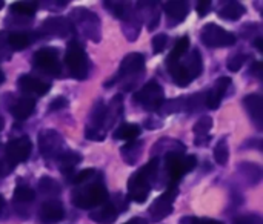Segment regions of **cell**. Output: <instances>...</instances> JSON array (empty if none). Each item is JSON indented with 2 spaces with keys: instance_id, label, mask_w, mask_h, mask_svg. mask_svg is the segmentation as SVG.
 <instances>
[{
  "instance_id": "obj_29",
  "label": "cell",
  "mask_w": 263,
  "mask_h": 224,
  "mask_svg": "<svg viewBox=\"0 0 263 224\" xmlns=\"http://www.w3.org/2000/svg\"><path fill=\"white\" fill-rule=\"evenodd\" d=\"M166 68H168L170 75L173 77V82H174L177 86L186 88V86L191 83V78L188 77L186 71H185L183 66L180 65V62H177V63H166Z\"/></svg>"
},
{
  "instance_id": "obj_13",
  "label": "cell",
  "mask_w": 263,
  "mask_h": 224,
  "mask_svg": "<svg viewBox=\"0 0 263 224\" xmlns=\"http://www.w3.org/2000/svg\"><path fill=\"white\" fill-rule=\"evenodd\" d=\"M42 31L48 35L66 38L74 32V26L69 22V18L59 15V17H48L42 25Z\"/></svg>"
},
{
  "instance_id": "obj_19",
  "label": "cell",
  "mask_w": 263,
  "mask_h": 224,
  "mask_svg": "<svg viewBox=\"0 0 263 224\" xmlns=\"http://www.w3.org/2000/svg\"><path fill=\"white\" fill-rule=\"evenodd\" d=\"M34 109H35V100L28 95L17 98L9 108V111L15 120H26L34 112Z\"/></svg>"
},
{
  "instance_id": "obj_49",
  "label": "cell",
  "mask_w": 263,
  "mask_h": 224,
  "mask_svg": "<svg viewBox=\"0 0 263 224\" xmlns=\"http://www.w3.org/2000/svg\"><path fill=\"white\" fill-rule=\"evenodd\" d=\"M180 224H222L217 220H210V218H196V217H183L180 220Z\"/></svg>"
},
{
  "instance_id": "obj_16",
  "label": "cell",
  "mask_w": 263,
  "mask_h": 224,
  "mask_svg": "<svg viewBox=\"0 0 263 224\" xmlns=\"http://www.w3.org/2000/svg\"><path fill=\"white\" fill-rule=\"evenodd\" d=\"M230 85H231V78H230V77H220V78L216 82L214 88L210 89V91L206 92L205 105H206L208 109H217V108L220 106V101H222V98L225 97V94H227Z\"/></svg>"
},
{
  "instance_id": "obj_2",
  "label": "cell",
  "mask_w": 263,
  "mask_h": 224,
  "mask_svg": "<svg viewBox=\"0 0 263 224\" xmlns=\"http://www.w3.org/2000/svg\"><path fill=\"white\" fill-rule=\"evenodd\" d=\"M108 200V191L103 183L92 181L89 185H80L71 194V203L79 209H96L105 205Z\"/></svg>"
},
{
  "instance_id": "obj_34",
  "label": "cell",
  "mask_w": 263,
  "mask_h": 224,
  "mask_svg": "<svg viewBox=\"0 0 263 224\" xmlns=\"http://www.w3.org/2000/svg\"><path fill=\"white\" fill-rule=\"evenodd\" d=\"M39 191L46 197H57L62 192L60 185L51 177H42L39 180Z\"/></svg>"
},
{
  "instance_id": "obj_25",
  "label": "cell",
  "mask_w": 263,
  "mask_h": 224,
  "mask_svg": "<svg viewBox=\"0 0 263 224\" xmlns=\"http://www.w3.org/2000/svg\"><path fill=\"white\" fill-rule=\"evenodd\" d=\"M123 114V97L122 94H117L111 98V103L106 105V128H112L114 123L122 117Z\"/></svg>"
},
{
  "instance_id": "obj_45",
  "label": "cell",
  "mask_w": 263,
  "mask_h": 224,
  "mask_svg": "<svg viewBox=\"0 0 263 224\" xmlns=\"http://www.w3.org/2000/svg\"><path fill=\"white\" fill-rule=\"evenodd\" d=\"M85 137L88 140H92V141H102V140H105L106 132L105 131H100V129H94V128L86 126L85 128Z\"/></svg>"
},
{
  "instance_id": "obj_47",
  "label": "cell",
  "mask_w": 263,
  "mask_h": 224,
  "mask_svg": "<svg viewBox=\"0 0 263 224\" xmlns=\"http://www.w3.org/2000/svg\"><path fill=\"white\" fill-rule=\"evenodd\" d=\"M233 224H263V220L260 215L250 214V215H243V217L236 218Z\"/></svg>"
},
{
  "instance_id": "obj_27",
  "label": "cell",
  "mask_w": 263,
  "mask_h": 224,
  "mask_svg": "<svg viewBox=\"0 0 263 224\" xmlns=\"http://www.w3.org/2000/svg\"><path fill=\"white\" fill-rule=\"evenodd\" d=\"M142 148H143V143L142 141H128L125 146L120 148V154H122V158L128 163V165H136L142 155Z\"/></svg>"
},
{
  "instance_id": "obj_8",
  "label": "cell",
  "mask_w": 263,
  "mask_h": 224,
  "mask_svg": "<svg viewBox=\"0 0 263 224\" xmlns=\"http://www.w3.org/2000/svg\"><path fill=\"white\" fill-rule=\"evenodd\" d=\"M39 149L46 160H59L66 151L62 135L54 129H45L39 134Z\"/></svg>"
},
{
  "instance_id": "obj_7",
  "label": "cell",
  "mask_w": 263,
  "mask_h": 224,
  "mask_svg": "<svg viewBox=\"0 0 263 224\" xmlns=\"http://www.w3.org/2000/svg\"><path fill=\"white\" fill-rule=\"evenodd\" d=\"M200 40L208 48H227L236 45L237 38L233 32H228L216 23H206L202 28Z\"/></svg>"
},
{
  "instance_id": "obj_35",
  "label": "cell",
  "mask_w": 263,
  "mask_h": 224,
  "mask_svg": "<svg viewBox=\"0 0 263 224\" xmlns=\"http://www.w3.org/2000/svg\"><path fill=\"white\" fill-rule=\"evenodd\" d=\"M239 169L250 180L251 185H257L260 181V178H262V169L256 163H242L239 166Z\"/></svg>"
},
{
  "instance_id": "obj_32",
  "label": "cell",
  "mask_w": 263,
  "mask_h": 224,
  "mask_svg": "<svg viewBox=\"0 0 263 224\" xmlns=\"http://www.w3.org/2000/svg\"><path fill=\"white\" fill-rule=\"evenodd\" d=\"M185 111V97H179V98H171V100H165L162 103V106L157 109L159 115L166 117L176 112Z\"/></svg>"
},
{
  "instance_id": "obj_6",
  "label": "cell",
  "mask_w": 263,
  "mask_h": 224,
  "mask_svg": "<svg viewBox=\"0 0 263 224\" xmlns=\"http://www.w3.org/2000/svg\"><path fill=\"white\" fill-rule=\"evenodd\" d=\"M133 100L137 105H140L145 111L157 112V109L165 101V95H163L162 86L156 80H151L143 88H140L137 92H134Z\"/></svg>"
},
{
  "instance_id": "obj_30",
  "label": "cell",
  "mask_w": 263,
  "mask_h": 224,
  "mask_svg": "<svg viewBox=\"0 0 263 224\" xmlns=\"http://www.w3.org/2000/svg\"><path fill=\"white\" fill-rule=\"evenodd\" d=\"M188 49H190V37L188 35H183V37H180L176 42L173 51L166 57V63H177V62H180L186 55Z\"/></svg>"
},
{
  "instance_id": "obj_51",
  "label": "cell",
  "mask_w": 263,
  "mask_h": 224,
  "mask_svg": "<svg viewBox=\"0 0 263 224\" xmlns=\"http://www.w3.org/2000/svg\"><path fill=\"white\" fill-rule=\"evenodd\" d=\"M211 2H199L197 3V14L200 17H205L210 11H211Z\"/></svg>"
},
{
  "instance_id": "obj_46",
  "label": "cell",
  "mask_w": 263,
  "mask_h": 224,
  "mask_svg": "<svg viewBox=\"0 0 263 224\" xmlns=\"http://www.w3.org/2000/svg\"><path fill=\"white\" fill-rule=\"evenodd\" d=\"M6 34H5V31H2L0 32V58L2 60H9L11 58V54H12V51L9 49V46H8V42H6Z\"/></svg>"
},
{
  "instance_id": "obj_33",
  "label": "cell",
  "mask_w": 263,
  "mask_h": 224,
  "mask_svg": "<svg viewBox=\"0 0 263 224\" xmlns=\"http://www.w3.org/2000/svg\"><path fill=\"white\" fill-rule=\"evenodd\" d=\"M6 42L11 51H23L31 45V37L26 32H14L6 37Z\"/></svg>"
},
{
  "instance_id": "obj_15",
  "label": "cell",
  "mask_w": 263,
  "mask_h": 224,
  "mask_svg": "<svg viewBox=\"0 0 263 224\" xmlns=\"http://www.w3.org/2000/svg\"><path fill=\"white\" fill-rule=\"evenodd\" d=\"M65 217V209L63 205L59 200H48L42 203L39 209V218L40 221L45 224H52L63 220Z\"/></svg>"
},
{
  "instance_id": "obj_42",
  "label": "cell",
  "mask_w": 263,
  "mask_h": 224,
  "mask_svg": "<svg viewBox=\"0 0 263 224\" xmlns=\"http://www.w3.org/2000/svg\"><path fill=\"white\" fill-rule=\"evenodd\" d=\"M245 62H247V55L245 54H233L230 57V60H228V69L231 72H237L245 65Z\"/></svg>"
},
{
  "instance_id": "obj_40",
  "label": "cell",
  "mask_w": 263,
  "mask_h": 224,
  "mask_svg": "<svg viewBox=\"0 0 263 224\" xmlns=\"http://www.w3.org/2000/svg\"><path fill=\"white\" fill-rule=\"evenodd\" d=\"M211 128H213V118L208 117V115H203V117H200L197 120V123L194 125L193 131H194L196 137H205V135H208Z\"/></svg>"
},
{
  "instance_id": "obj_18",
  "label": "cell",
  "mask_w": 263,
  "mask_h": 224,
  "mask_svg": "<svg viewBox=\"0 0 263 224\" xmlns=\"http://www.w3.org/2000/svg\"><path fill=\"white\" fill-rule=\"evenodd\" d=\"M243 105L251 117V120L256 123L257 128H262L263 125V98L259 94H251L243 98Z\"/></svg>"
},
{
  "instance_id": "obj_20",
  "label": "cell",
  "mask_w": 263,
  "mask_h": 224,
  "mask_svg": "<svg viewBox=\"0 0 263 224\" xmlns=\"http://www.w3.org/2000/svg\"><path fill=\"white\" fill-rule=\"evenodd\" d=\"M162 9L170 18H174L177 23H180L190 14V3L180 0H171V2H165L162 5Z\"/></svg>"
},
{
  "instance_id": "obj_52",
  "label": "cell",
  "mask_w": 263,
  "mask_h": 224,
  "mask_svg": "<svg viewBox=\"0 0 263 224\" xmlns=\"http://www.w3.org/2000/svg\"><path fill=\"white\" fill-rule=\"evenodd\" d=\"M262 69H263V63L260 62H256L251 68V74H254L257 78H262Z\"/></svg>"
},
{
  "instance_id": "obj_14",
  "label": "cell",
  "mask_w": 263,
  "mask_h": 224,
  "mask_svg": "<svg viewBox=\"0 0 263 224\" xmlns=\"http://www.w3.org/2000/svg\"><path fill=\"white\" fill-rule=\"evenodd\" d=\"M17 85L20 88V91L23 94H26L28 97H31V94H35L39 97H43L49 92L51 89V85L43 82V80H39L29 74H23L20 75V78L17 80Z\"/></svg>"
},
{
  "instance_id": "obj_54",
  "label": "cell",
  "mask_w": 263,
  "mask_h": 224,
  "mask_svg": "<svg viewBox=\"0 0 263 224\" xmlns=\"http://www.w3.org/2000/svg\"><path fill=\"white\" fill-rule=\"evenodd\" d=\"M123 224H148V221H146L145 218H142V217H134V218H131L129 221H126V223Z\"/></svg>"
},
{
  "instance_id": "obj_5",
  "label": "cell",
  "mask_w": 263,
  "mask_h": 224,
  "mask_svg": "<svg viewBox=\"0 0 263 224\" xmlns=\"http://www.w3.org/2000/svg\"><path fill=\"white\" fill-rule=\"evenodd\" d=\"M65 65L69 74L77 80H85L89 74V62L83 46L76 40H69L66 54H65Z\"/></svg>"
},
{
  "instance_id": "obj_44",
  "label": "cell",
  "mask_w": 263,
  "mask_h": 224,
  "mask_svg": "<svg viewBox=\"0 0 263 224\" xmlns=\"http://www.w3.org/2000/svg\"><path fill=\"white\" fill-rule=\"evenodd\" d=\"M96 174V171L94 169H83V171H80L79 174H76L74 175V178H72V183L74 185H85L86 181H89L91 178H92V175Z\"/></svg>"
},
{
  "instance_id": "obj_36",
  "label": "cell",
  "mask_w": 263,
  "mask_h": 224,
  "mask_svg": "<svg viewBox=\"0 0 263 224\" xmlns=\"http://www.w3.org/2000/svg\"><path fill=\"white\" fill-rule=\"evenodd\" d=\"M11 11L22 17H32L37 11V3L35 2H15L12 3Z\"/></svg>"
},
{
  "instance_id": "obj_41",
  "label": "cell",
  "mask_w": 263,
  "mask_h": 224,
  "mask_svg": "<svg viewBox=\"0 0 263 224\" xmlns=\"http://www.w3.org/2000/svg\"><path fill=\"white\" fill-rule=\"evenodd\" d=\"M166 45H168V35L166 34H157L151 40V46H153V52L154 54L163 52L165 48H166Z\"/></svg>"
},
{
  "instance_id": "obj_11",
  "label": "cell",
  "mask_w": 263,
  "mask_h": 224,
  "mask_svg": "<svg viewBox=\"0 0 263 224\" xmlns=\"http://www.w3.org/2000/svg\"><path fill=\"white\" fill-rule=\"evenodd\" d=\"M179 192V186H171L168 188L160 197H157L153 205L149 206L148 212H149V217L153 221H160L166 217L171 215L173 212V203H174V198Z\"/></svg>"
},
{
  "instance_id": "obj_55",
  "label": "cell",
  "mask_w": 263,
  "mask_h": 224,
  "mask_svg": "<svg viewBox=\"0 0 263 224\" xmlns=\"http://www.w3.org/2000/svg\"><path fill=\"white\" fill-rule=\"evenodd\" d=\"M254 46H256V48H257V49L262 52L263 51V38L262 37H257V38L254 40Z\"/></svg>"
},
{
  "instance_id": "obj_23",
  "label": "cell",
  "mask_w": 263,
  "mask_h": 224,
  "mask_svg": "<svg viewBox=\"0 0 263 224\" xmlns=\"http://www.w3.org/2000/svg\"><path fill=\"white\" fill-rule=\"evenodd\" d=\"M89 128L106 132V105L103 100H97L89 112Z\"/></svg>"
},
{
  "instance_id": "obj_57",
  "label": "cell",
  "mask_w": 263,
  "mask_h": 224,
  "mask_svg": "<svg viewBox=\"0 0 263 224\" xmlns=\"http://www.w3.org/2000/svg\"><path fill=\"white\" fill-rule=\"evenodd\" d=\"M3 206H5V198L0 195V212H2V209H3Z\"/></svg>"
},
{
  "instance_id": "obj_59",
  "label": "cell",
  "mask_w": 263,
  "mask_h": 224,
  "mask_svg": "<svg viewBox=\"0 0 263 224\" xmlns=\"http://www.w3.org/2000/svg\"><path fill=\"white\" fill-rule=\"evenodd\" d=\"M3 6H5V2H2V0H0V9H2Z\"/></svg>"
},
{
  "instance_id": "obj_24",
  "label": "cell",
  "mask_w": 263,
  "mask_h": 224,
  "mask_svg": "<svg viewBox=\"0 0 263 224\" xmlns=\"http://www.w3.org/2000/svg\"><path fill=\"white\" fill-rule=\"evenodd\" d=\"M183 151H185V146L179 140L162 138L151 149V155H153V158H159V155H166L170 152H183Z\"/></svg>"
},
{
  "instance_id": "obj_26",
  "label": "cell",
  "mask_w": 263,
  "mask_h": 224,
  "mask_svg": "<svg viewBox=\"0 0 263 224\" xmlns=\"http://www.w3.org/2000/svg\"><path fill=\"white\" fill-rule=\"evenodd\" d=\"M140 126L134 123H122L120 126L116 128L112 138L114 140H126V141H134L140 135Z\"/></svg>"
},
{
  "instance_id": "obj_3",
  "label": "cell",
  "mask_w": 263,
  "mask_h": 224,
  "mask_svg": "<svg viewBox=\"0 0 263 224\" xmlns=\"http://www.w3.org/2000/svg\"><path fill=\"white\" fill-rule=\"evenodd\" d=\"M165 174H166V188L179 186L180 178L194 171L197 166V158L194 155H183V152H170L163 155Z\"/></svg>"
},
{
  "instance_id": "obj_53",
  "label": "cell",
  "mask_w": 263,
  "mask_h": 224,
  "mask_svg": "<svg viewBox=\"0 0 263 224\" xmlns=\"http://www.w3.org/2000/svg\"><path fill=\"white\" fill-rule=\"evenodd\" d=\"M210 140H211V137H210V135H205V137H196V138H194V145H196V146H206Z\"/></svg>"
},
{
  "instance_id": "obj_39",
  "label": "cell",
  "mask_w": 263,
  "mask_h": 224,
  "mask_svg": "<svg viewBox=\"0 0 263 224\" xmlns=\"http://www.w3.org/2000/svg\"><path fill=\"white\" fill-rule=\"evenodd\" d=\"M14 201H18V203H31L34 201L35 198V192L29 188V186H25V185H20L14 189Z\"/></svg>"
},
{
  "instance_id": "obj_12",
  "label": "cell",
  "mask_w": 263,
  "mask_h": 224,
  "mask_svg": "<svg viewBox=\"0 0 263 224\" xmlns=\"http://www.w3.org/2000/svg\"><path fill=\"white\" fill-rule=\"evenodd\" d=\"M31 151H32V143L29 137H25V135L8 141L5 146V155L12 166L18 163H25L29 158Z\"/></svg>"
},
{
  "instance_id": "obj_9",
  "label": "cell",
  "mask_w": 263,
  "mask_h": 224,
  "mask_svg": "<svg viewBox=\"0 0 263 224\" xmlns=\"http://www.w3.org/2000/svg\"><path fill=\"white\" fill-rule=\"evenodd\" d=\"M32 63L35 68H39L42 72L51 75V77H59L62 74V66L59 60V49L52 46H46L39 49L34 54Z\"/></svg>"
},
{
  "instance_id": "obj_37",
  "label": "cell",
  "mask_w": 263,
  "mask_h": 224,
  "mask_svg": "<svg viewBox=\"0 0 263 224\" xmlns=\"http://www.w3.org/2000/svg\"><path fill=\"white\" fill-rule=\"evenodd\" d=\"M228 158H230V148H228V143L225 138H222L216 148H214V160L217 165L220 166H225L228 163Z\"/></svg>"
},
{
  "instance_id": "obj_58",
  "label": "cell",
  "mask_w": 263,
  "mask_h": 224,
  "mask_svg": "<svg viewBox=\"0 0 263 224\" xmlns=\"http://www.w3.org/2000/svg\"><path fill=\"white\" fill-rule=\"evenodd\" d=\"M3 126H5V120H3V118L0 117V131L3 129Z\"/></svg>"
},
{
  "instance_id": "obj_21",
  "label": "cell",
  "mask_w": 263,
  "mask_h": 224,
  "mask_svg": "<svg viewBox=\"0 0 263 224\" xmlns=\"http://www.w3.org/2000/svg\"><path fill=\"white\" fill-rule=\"evenodd\" d=\"M119 217V212L112 206V203H105L89 212V218L99 224H112Z\"/></svg>"
},
{
  "instance_id": "obj_1",
  "label": "cell",
  "mask_w": 263,
  "mask_h": 224,
  "mask_svg": "<svg viewBox=\"0 0 263 224\" xmlns=\"http://www.w3.org/2000/svg\"><path fill=\"white\" fill-rule=\"evenodd\" d=\"M159 169H160V160L159 158H151L143 168L136 171L126 185L128 189V200H133L136 203H145L151 186L159 177Z\"/></svg>"
},
{
  "instance_id": "obj_28",
  "label": "cell",
  "mask_w": 263,
  "mask_h": 224,
  "mask_svg": "<svg viewBox=\"0 0 263 224\" xmlns=\"http://www.w3.org/2000/svg\"><path fill=\"white\" fill-rule=\"evenodd\" d=\"M247 12L245 6L239 2H227L220 11H219V17L223 20H239L243 14Z\"/></svg>"
},
{
  "instance_id": "obj_48",
  "label": "cell",
  "mask_w": 263,
  "mask_h": 224,
  "mask_svg": "<svg viewBox=\"0 0 263 224\" xmlns=\"http://www.w3.org/2000/svg\"><path fill=\"white\" fill-rule=\"evenodd\" d=\"M112 206L116 208V211H117V212H125V211L129 208V205H128V198H126V197H123L122 194H117V195L114 197V203H112Z\"/></svg>"
},
{
  "instance_id": "obj_10",
  "label": "cell",
  "mask_w": 263,
  "mask_h": 224,
  "mask_svg": "<svg viewBox=\"0 0 263 224\" xmlns=\"http://www.w3.org/2000/svg\"><path fill=\"white\" fill-rule=\"evenodd\" d=\"M145 69V57L140 52H131L123 57L117 75L112 78V82L106 83L105 86H111L112 83L119 80H128V78H136L139 74H142Z\"/></svg>"
},
{
  "instance_id": "obj_43",
  "label": "cell",
  "mask_w": 263,
  "mask_h": 224,
  "mask_svg": "<svg viewBox=\"0 0 263 224\" xmlns=\"http://www.w3.org/2000/svg\"><path fill=\"white\" fill-rule=\"evenodd\" d=\"M12 169H14V166L8 161V158L5 155V148L0 146V178L8 177L12 172Z\"/></svg>"
},
{
  "instance_id": "obj_22",
  "label": "cell",
  "mask_w": 263,
  "mask_h": 224,
  "mask_svg": "<svg viewBox=\"0 0 263 224\" xmlns=\"http://www.w3.org/2000/svg\"><path fill=\"white\" fill-rule=\"evenodd\" d=\"M60 161V172L65 178H68L69 181H72L74 178V168L82 161V157L76 152H71V151H65L62 154V157L59 158Z\"/></svg>"
},
{
  "instance_id": "obj_50",
  "label": "cell",
  "mask_w": 263,
  "mask_h": 224,
  "mask_svg": "<svg viewBox=\"0 0 263 224\" xmlns=\"http://www.w3.org/2000/svg\"><path fill=\"white\" fill-rule=\"evenodd\" d=\"M68 106V100L65 98V97H55L51 103H49V111L52 112V111H59V109H63V108H66Z\"/></svg>"
},
{
  "instance_id": "obj_38",
  "label": "cell",
  "mask_w": 263,
  "mask_h": 224,
  "mask_svg": "<svg viewBox=\"0 0 263 224\" xmlns=\"http://www.w3.org/2000/svg\"><path fill=\"white\" fill-rule=\"evenodd\" d=\"M205 100H206V94H193L190 98H185V111L188 112H199L203 105H205Z\"/></svg>"
},
{
  "instance_id": "obj_31",
  "label": "cell",
  "mask_w": 263,
  "mask_h": 224,
  "mask_svg": "<svg viewBox=\"0 0 263 224\" xmlns=\"http://www.w3.org/2000/svg\"><path fill=\"white\" fill-rule=\"evenodd\" d=\"M103 6L117 18L125 20L128 15H131V12L134 11V8L126 3V2H103Z\"/></svg>"
},
{
  "instance_id": "obj_4",
  "label": "cell",
  "mask_w": 263,
  "mask_h": 224,
  "mask_svg": "<svg viewBox=\"0 0 263 224\" xmlns=\"http://www.w3.org/2000/svg\"><path fill=\"white\" fill-rule=\"evenodd\" d=\"M69 22L74 29H79L86 38L96 43L100 42V18L96 12L85 8H76L69 14Z\"/></svg>"
},
{
  "instance_id": "obj_56",
  "label": "cell",
  "mask_w": 263,
  "mask_h": 224,
  "mask_svg": "<svg viewBox=\"0 0 263 224\" xmlns=\"http://www.w3.org/2000/svg\"><path fill=\"white\" fill-rule=\"evenodd\" d=\"M5 82V74H3V71H2V68H0V85Z\"/></svg>"
},
{
  "instance_id": "obj_17",
  "label": "cell",
  "mask_w": 263,
  "mask_h": 224,
  "mask_svg": "<svg viewBox=\"0 0 263 224\" xmlns=\"http://www.w3.org/2000/svg\"><path fill=\"white\" fill-rule=\"evenodd\" d=\"M180 65L186 71V74L191 78V82L194 78H197L199 75H202V72H203V60H202V55H200L197 48H194L185 58H182Z\"/></svg>"
}]
</instances>
